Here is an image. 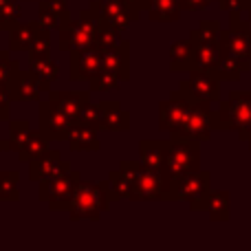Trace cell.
Returning a JSON list of instances; mask_svg holds the SVG:
<instances>
[{
    "label": "cell",
    "mask_w": 251,
    "mask_h": 251,
    "mask_svg": "<svg viewBox=\"0 0 251 251\" xmlns=\"http://www.w3.org/2000/svg\"><path fill=\"white\" fill-rule=\"evenodd\" d=\"M146 13L152 22H176L181 18V0H148Z\"/></svg>",
    "instance_id": "d4e9b609"
},
{
    "label": "cell",
    "mask_w": 251,
    "mask_h": 251,
    "mask_svg": "<svg viewBox=\"0 0 251 251\" xmlns=\"http://www.w3.org/2000/svg\"><path fill=\"white\" fill-rule=\"evenodd\" d=\"M104 26V20L97 13L95 7L88 4L86 9L79 11L77 20H66L60 26V51H84V49H95L97 33Z\"/></svg>",
    "instance_id": "6da1fadb"
},
{
    "label": "cell",
    "mask_w": 251,
    "mask_h": 251,
    "mask_svg": "<svg viewBox=\"0 0 251 251\" xmlns=\"http://www.w3.org/2000/svg\"><path fill=\"white\" fill-rule=\"evenodd\" d=\"M20 172L18 170H2L0 172V201L2 203H18L20 201Z\"/></svg>",
    "instance_id": "f546056e"
},
{
    "label": "cell",
    "mask_w": 251,
    "mask_h": 251,
    "mask_svg": "<svg viewBox=\"0 0 251 251\" xmlns=\"http://www.w3.org/2000/svg\"><path fill=\"white\" fill-rule=\"evenodd\" d=\"M170 185L172 183L165 178L163 170L146 168L143 165L137 181L132 183V194L130 201H170Z\"/></svg>",
    "instance_id": "30bf717a"
},
{
    "label": "cell",
    "mask_w": 251,
    "mask_h": 251,
    "mask_svg": "<svg viewBox=\"0 0 251 251\" xmlns=\"http://www.w3.org/2000/svg\"><path fill=\"white\" fill-rule=\"evenodd\" d=\"M207 216L214 223H227L231 218V194L227 190H212L207 203Z\"/></svg>",
    "instance_id": "4316f807"
},
{
    "label": "cell",
    "mask_w": 251,
    "mask_h": 251,
    "mask_svg": "<svg viewBox=\"0 0 251 251\" xmlns=\"http://www.w3.org/2000/svg\"><path fill=\"white\" fill-rule=\"evenodd\" d=\"M71 168V161H64V156H62L60 150H49L47 154H42L40 159L31 161L29 163V178L35 183L40 181H47V178H55L60 176V174L69 172Z\"/></svg>",
    "instance_id": "5bb4252c"
},
{
    "label": "cell",
    "mask_w": 251,
    "mask_h": 251,
    "mask_svg": "<svg viewBox=\"0 0 251 251\" xmlns=\"http://www.w3.org/2000/svg\"><path fill=\"white\" fill-rule=\"evenodd\" d=\"M33 134V128L26 119H11L9 122V141H11V152H20L22 146L29 141Z\"/></svg>",
    "instance_id": "1f68e13d"
},
{
    "label": "cell",
    "mask_w": 251,
    "mask_h": 251,
    "mask_svg": "<svg viewBox=\"0 0 251 251\" xmlns=\"http://www.w3.org/2000/svg\"><path fill=\"white\" fill-rule=\"evenodd\" d=\"M170 148V139H141L139 141V161L146 168H154V170H163L165 165V154Z\"/></svg>",
    "instance_id": "603a6c76"
},
{
    "label": "cell",
    "mask_w": 251,
    "mask_h": 251,
    "mask_svg": "<svg viewBox=\"0 0 251 251\" xmlns=\"http://www.w3.org/2000/svg\"><path fill=\"white\" fill-rule=\"evenodd\" d=\"M196 69V47L192 40H178L170 47V71L190 73Z\"/></svg>",
    "instance_id": "44dd1931"
},
{
    "label": "cell",
    "mask_w": 251,
    "mask_h": 251,
    "mask_svg": "<svg viewBox=\"0 0 251 251\" xmlns=\"http://www.w3.org/2000/svg\"><path fill=\"white\" fill-rule=\"evenodd\" d=\"M49 150H51V148H49V139L44 137L38 128V130H33V134L29 137V141L22 146L20 152H18V159H20L22 163H31V161L40 159L42 154H47Z\"/></svg>",
    "instance_id": "f1b7e54d"
},
{
    "label": "cell",
    "mask_w": 251,
    "mask_h": 251,
    "mask_svg": "<svg viewBox=\"0 0 251 251\" xmlns=\"http://www.w3.org/2000/svg\"><path fill=\"white\" fill-rule=\"evenodd\" d=\"M22 18V4L20 0H0V22L4 31H11L13 26L20 25Z\"/></svg>",
    "instance_id": "836d02e7"
},
{
    "label": "cell",
    "mask_w": 251,
    "mask_h": 251,
    "mask_svg": "<svg viewBox=\"0 0 251 251\" xmlns=\"http://www.w3.org/2000/svg\"><path fill=\"white\" fill-rule=\"evenodd\" d=\"M0 124H2V119H0Z\"/></svg>",
    "instance_id": "f907efd6"
},
{
    "label": "cell",
    "mask_w": 251,
    "mask_h": 251,
    "mask_svg": "<svg viewBox=\"0 0 251 251\" xmlns=\"http://www.w3.org/2000/svg\"><path fill=\"white\" fill-rule=\"evenodd\" d=\"M183 93L192 97V100H203V101H218L221 100V79L212 73V71H190V77H185L178 84Z\"/></svg>",
    "instance_id": "7c38bea8"
},
{
    "label": "cell",
    "mask_w": 251,
    "mask_h": 251,
    "mask_svg": "<svg viewBox=\"0 0 251 251\" xmlns=\"http://www.w3.org/2000/svg\"><path fill=\"white\" fill-rule=\"evenodd\" d=\"M101 130L110 132H128L130 130V113L122 108L117 100H101Z\"/></svg>",
    "instance_id": "d6986e66"
},
{
    "label": "cell",
    "mask_w": 251,
    "mask_h": 251,
    "mask_svg": "<svg viewBox=\"0 0 251 251\" xmlns=\"http://www.w3.org/2000/svg\"><path fill=\"white\" fill-rule=\"evenodd\" d=\"M38 128L49 141H66L75 122L62 113L51 100H40L38 106Z\"/></svg>",
    "instance_id": "9c48e42d"
},
{
    "label": "cell",
    "mask_w": 251,
    "mask_h": 251,
    "mask_svg": "<svg viewBox=\"0 0 251 251\" xmlns=\"http://www.w3.org/2000/svg\"><path fill=\"white\" fill-rule=\"evenodd\" d=\"M104 69L115 73L122 82L130 79V42L122 40L117 47L104 53Z\"/></svg>",
    "instance_id": "ffe728a7"
},
{
    "label": "cell",
    "mask_w": 251,
    "mask_h": 251,
    "mask_svg": "<svg viewBox=\"0 0 251 251\" xmlns=\"http://www.w3.org/2000/svg\"><path fill=\"white\" fill-rule=\"evenodd\" d=\"M128 2H132L134 7H139L141 11H146V2H148V0H128Z\"/></svg>",
    "instance_id": "ee69618b"
},
{
    "label": "cell",
    "mask_w": 251,
    "mask_h": 251,
    "mask_svg": "<svg viewBox=\"0 0 251 251\" xmlns=\"http://www.w3.org/2000/svg\"><path fill=\"white\" fill-rule=\"evenodd\" d=\"M20 2H31V0H20ZM33 2H35V0H33Z\"/></svg>",
    "instance_id": "7dc6e473"
},
{
    "label": "cell",
    "mask_w": 251,
    "mask_h": 251,
    "mask_svg": "<svg viewBox=\"0 0 251 251\" xmlns=\"http://www.w3.org/2000/svg\"><path fill=\"white\" fill-rule=\"evenodd\" d=\"M104 69V53L100 49H84L69 53V79L88 82Z\"/></svg>",
    "instance_id": "4fadbf2b"
},
{
    "label": "cell",
    "mask_w": 251,
    "mask_h": 251,
    "mask_svg": "<svg viewBox=\"0 0 251 251\" xmlns=\"http://www.w3.org/2000/svg\"><path fill=\"white\" fill-rule=\"evenodd\" d=\"M196 170H201V143L170 137V148H168L165 165H163L165 178L172 183L176 178L185 176V174L196 172Z\"/></svg>",
    "instance_id": "8992f818"
},
{
    "label": "cell",
    "mask_w": 251,
    "mask_h": 251,
    "mask_svg": "<svg viewBox=\"0 0 251 251\" xmlns=\"http://www.w3.org/2000/svg\"><path fill=\"white\" fill-rule=\"evenodd\" d=\"M18 69H20V62L11 57L9 51H0V84H9Z\"/></svg>",
    "instance_id": "f35d334b"
},
{
    "label": "cell",
    "mask_w": 251,
    "mask_h": 251,
    "mask_svg": "<svg viewBox=\"0 0 251 251\" xmlns=\"http://www.w3.org/2000/svg\"><path fill=\"white\" fill-rule=\"evenodd\" d=\"M110 192L106 181L101 183H86L82 181L75 192L73 201H71L66 216L71 223H79V221H93L97 223L101 218V214L110 209Z\"/></svg>",
    "instance_id": "7a4b0ae2"
},
{
    "label": "cell",
    "mask_w": 251,
    "mask_h": 251,
    "mask_svg": "<svg viewBox=\"0 0 251 251\" xmlns=\"http://www.w3.org/2000/svg\"><path fill=\"white\" fill-rule=\"evenodd\" d=\"M77 122L88 126V128L101 130V108H100V104H91V101H88V104L84 106V110L79 113Z\"/></svg>",
    "instance_id": "74e56055"
},
{
    "label": "cell",
    "mask_w": 251,
    "mask_h": 251,
    "mask_svg": "<svg viewBox=\"0 0 251 251\" xmlns=\"http://www.w3.org/2000/svg\"><path fill=\"white\" fill-rule=\"evenodd\" d=\"M251 69V62L245 60V57L236 55V53L227 51L223 49V55H221V62L216 64V69L212 71L221 82H240L243 73H247Z\"/></svg>",
    "instance_id": "ac0fdd59"
},
{
    "label": "cell",
    "mask_w": 251,
    "mask_h": 251,
    "mask_svg": "<svg viewBox=\"0 0 251 251\" xmlns=\"http://www.w3.org/2000/svg\"><path fill=\"white\" fill-rule=\"evenodd\" d=\"M216 130H236L240 141L251 134V91H231L227 100H218V110H214Z\"/></svg>",
    "instance_id": "3957f363"
},
{
    "label": "cell",
    "mask_w": 251,
    "mask_h": 251,
    "mask_svg": "<svg viewBox=\"0 0 251 251\" xmlns=\"http://www.w3.org/2000/svg\"><path fill=\"white\" fill-rule=\"evenodd\" d=\"M119 86H122V79H119L115 73H110V71H106V69H101L100 73L95 75V77H93V79H88V88H91L93 93L117 91Z\"/></svg>",
    "instance_id": "e575fe53"
},
{
    "label": "cell",
    "mask_w": 251,
    "mask_h": 251,
    "mask_svg": "<svg viewBox=\"0 0 251 251\" xmlns=\"http://www.w3.org/2000/svg\"><path fill=\"white\" fill-rule=\"evenodd\" d=\"M38 20L44 29H60L66 20H71L66 0H38Z\"/></svg>",
    "instance_id": "e0dca14e"
},
{
    "label": "cell",
    "mask_w": 251,
    "mask_h": 251,
    "mask_svg": "<svg viewBox=\"0 0 251 251\" xmlns=\"http://www.w3.org/2000/svg\"><path fill=\"white\" fill-rule=\"evenodd\" d=\"M249 22H251V9H249Z\"/></svg>",
    "instance_id": "681fc988"
},
{
    "label": "cell",
    "mask_w": 251,
    "mask_h": 251,
    "mask_svg": "<svg viewBox=\"0 0 251 251\" xmlns=\"http://www.w3.org/2000/svg\"><path fill=\"white\" fill-rule=\"evenodd\" d=\"M11 93H9V84H0V119L2 122H11Z\"/></svg>",
    "instance_id": "ab89813d"
},
{
    "label": "cell",
    "mask_w": 251,
    "mask_h": 251,
    "mask_svg": "<svg viewBox=\"0 0 251 251\" xmlns=\"http://www.w3.org/2000/svg\"><path fill=\"white\" fill-rule=\"evenodd\" d=\"M214 0H181L183 11H205Z\"/></svg>",
    "instance_id": "b9f144b4"
},
{
    "label": "cell",
    "mask_w": 251,
    "mask_h": 251,
    "mask_svg": "<svg viewBox=\"0 0 251 251\" xmlns=\"http://www.w3.org/2000/svg\"><path fill=\"white\" fill-rule=\"evenodd\" d=\"M106 185H108V192H110V199L113 201H122V199H128L130 201V194H132V181L122 172V170H113L106 178Z\"/></svg>",
    "instance_id": "4dcf8cb0"
},
{
    "label": "cell",
    "mask_w": 251,
    "mask_h": 251,
    "mask_svg": "<svg viewBox=\"0 0 251 251\" xmlns=\"http://www.w3.org/2000/svg\"><path fill=\"white\" fill-rule=\"evenodd\" d=\"M194 101L196 100H192L181 88L170 93L168 100L159 101V130L161 132H170V134L178 132L183 122H185L187 115H190Z\"/></svg>",
    "instance_id": "ba28073f"
},
{
    "label": "cell",
    "mask_w": 251,
    "mask_h": 251,
    "mask_svg": "<svg viewBox=\"0 0 251 251\" xmlns=\"http://www.w3.org/2000/svg\"><path fill=\"white\" fill-rule=\"evenodd\" d=\"M122 42V31L113 29V26L104 25L100 29V33H97V42H95V49H100L101 53L110 51L113 47H117V44Z\"/></svg>",
    "instance_id": "8d00e7d4"
},
{
    "label": "cell",
    "mask_w": 251,
    "mask_h": 251,
    "mask_svg": "<svg viewBox=\"0 0 251 251\" xmlns=\"http://www.w3.org/2000/svg\"><path fill=\"white\" fill-rule=\"evenodd\" d=\"M91 88L88 91H49V100L66 113L73 122L79 119V113L84 110V106L91 101Z\"/></svg>",
    "instance_id": "2e32d148"
},
{
    "label": "cell",
    "mask_w": 251,
    "mask_h": 251,
    "mask_svg": "<svg viewBox=\"0 0 251 251\" xmlns=\"http://www.w3.org/2000/svg\"><path fill=\"white\" fill-rule=\"evenodd\" d=\"M71 152H100L101 150V141L97 137L95 128H88V126L75 122V126L71 128V134L66 139Z\"/></svg>",
    "instance_id": "7402d4cb"
},
{
    "label": "cell",
    "mask_w": 251,
    "mask_h": 251,
    "mask_svg": "<svg viewBox=\"0 0 251 251\" xmlns=\"http://www.w3.org/2000/svg\"><path fill=\"white\" fill-rule=\"evenodd\" d=\"M2 152H11V141L0 137V154H2Z\"/></svg>",
    "instance_id": "7bdbcfd3"
},
{
    "label": "cell",
    "mask_w": 251,
    "mask_h": 251,
    "mask_svg": "<svg viewBox=\"0 0 251 251\" xmlns=\"http://www.w3.org/2000/svg\"><path fill=\"white\" fill-rule=\"evenodd\" d=\"M88 4L97 9V13L101 16L104 25L113 26V29L122 31V33L132 22H139V18H141V13H143L141 9L134 7L128 0H91Z\"/></svg>",
    "instance_id": "8fae6325"
},
{
    "label": "cell",
    "mask_w": 251,
    "mask_h": 251,
    "mask_svg": "<svg viewBox=\"0 0 251 251\" xmlns=\"http://www.w3.org/2000/svg\"><path fill=\"white\" fill-rule=\"evenodd\" d=\"M9 93H11L13 101H40V77L33 71H22L18 69L13 77L9 79Z\"/></svg>",
    "instance_id": "9a60e30c"
},
{
    "label": "cell",
    "mask_w": 251,
    "mask_h": 251,
    "mask_svg": "<svg viewBox=\"0 0 251 251\" xmlns=\"http://www.w3.org/2000/svg\"><path fill=\"white\" fill-rule=\"evenodd\" d=\"M49 55H51V29L42 26L29 49V60H38V57H49Z\"/></svg>",
    "instance_id": "d590c367"
},
{
    "label": "cell",
    "mask_w": 251,
    "mask_h": 251,
    "mask_svg": "<svg viewBox=\"0 0 251 251\" xmlns=\"http://www.w3.org/2000/svg\"><path fill=\"white\" fill-rule=\"evenodd\" d=\"M221 22L218 20H203L196 29L190 31V40L194 44L199 42H216V40H221Z\"/></svg>",
    "instance_id": "d6a6232c"
},
{
    "label": "cell",
    "mask_w": 251,
    "mask_h": 251,
    "mask_svg": "<svg viewBox=\"0 0 251 251\" xmlns=\"http://www.w3.org/2000/svg\"><path fill=\"white\" fill-rule=\"evenodd\" d=\"M247 143H249V150H251V134H249V139H247Z\"/></svg>",
    "instance_id": "f6af8a7d"
},
{
    "label": "cell",
    "mask_w": 251,
    "mask_h": 251,
    "mask_svg": "<svg viewBox=\"0 0 251 251\" xmlns=\"http://www.w3.org/2000/svg\"><path fill=\"white\" fill-rule=\"evenodd\" d=\"M209 194H212V174H209V170H196V172H190L172 181L168 203L185 201V203H190L192 212H207Z\"/></svg>",
    "instance_id": "277c9868"
},
{
    "label": "cell",
    "mask_w": 251,
    "mask_h": 251,
    "mask_svg": "<svg viewBox=\"0 0 251 251\" xmlns=\"http://www.w3.org/2000/svg\"><path fill=\"white\" fill-rule=\"evenodd\" d=\"M216 130V119H214V110H212V101H194L192 110L187 115V119L183 122L181 130L170 137L183 139V141H196V143H205L212 139V132Z\"/></svg>",
    "instance_id": "52a82bcc"
},
{
    "label": "cell",
    "mask_w": 251,
    "mask_h": 251,
    "mask_svg": "<svg viewBox=\"0 0 251 251\" xmlns=\"http://www.w3.org/2000/svg\"><path fill=\"white\" fill-rule=\"evenodd\" d=\"M82 183V172L79 170H69L55 178L38 183V199L42 203H49L51 212H66Z\"/></svg>",
    "instance_id": "5b68a950"
},
{
    "label": "cell",
    "mask_w": 251,
    "mask_h": 251,
    "mask_svg": "<svg viewBox=\"0 0 251 251\" xmlns=\"http://www.w3.org/2000/svg\"><path fill=\"white\" fill-rule=\"evenodd\" d=\"M218 7L223 9V11H240V13H249L251 9V0H223Z\"/></svg>",
    "instance_id": "60d3db41"
},
{
    "label": "cell",
    "mask_w": 251,
    "mask_h": 251,
    "mask_svg": "<svg viewBox=\"0 0 251 251\" xmlns=\"http://www.w3.org/2000/svg\"><path fill=\"white\" fill-rule=\"evenodd\" d=\"M214 2H218V4H221V2H223V0H214Z\"/></svg>",
    "instance_id": "c3c4849f"
},
{
    "label": "cell",
    "mask_w": 251,
    "mask_h": 251,
    "mask_svg": "<svg viewBox=\"0 0 251 251\" xmlns=\"http://www.w3.org/2000/svg\"><path fill=\"white\" fill-rule=\"evenodd\" d=\"M2 31H4V29H2V22H0V33H2Z\"/></svg>",
    "instance_id": "bcb514c9"
},
{
    "label": "cell",
    "mask_w": 251,
    "mask_h": 251,
    "mask_svg": "<svg viewBox=\"0 0 251 251\" xmlns=\"http://www.w3.org/2000/svg\"><path fill=\"white\" fill-rule=\"evenodd\" d=\"M29 69L33 71V73H38L42 93L51 91L53 84H55V79L60 77V64H57L51 55L49 57H38V60H29Z\"/></svg>",
    "instance_id": "484cf974"
},
{
    "label": "cell",
    "mask_w": 251,
    "mask_h": 251,
    "mask_svg": "<svg viewBox=\"0 0 251 251\" xmlns=\"http://www.w3.org/2000/svg\"><path fill=\"white\" fill-rule=\"evenodd\" d=\"M196 47V69L201 71H214L216 64L221 62L223 49H221V40L216 42H199Z\"/></svg>",
    "instance_id": "83f0119b"
},
{
    "label": "cell",
    "mask_w": 251,
    "mask_h": 251,
    "mask_svg": "<svg viewBox=\"0 0 251 251\" xmlns=\"http://www.w3.org/2000/svg\"><path fill=\"white\" fill-rule=\"evenodd\" d=\"M42 29L40 20H33V22H20L18 26H13L9 31V49L16 53H29L31 44H33L35 35L38 31Z\"/></svg>",
    "instance_id": "cb8c5ba5"
}]
</instances>
